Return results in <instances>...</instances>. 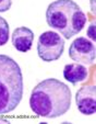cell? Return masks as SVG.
Segmentation results:
<instances>
[{
	"mask_svg": "<svg viewBox=\"0 0 96 124\" xmlns=\"http://www.w3.org/2000/svg\"><path fill=\"white\" fill-rule=\"evenodd\" d=\"M77 108L82 114L92 115L96 110L95 86H84L80 88L75 94Z\"/></svg>",
	"mask_w": 96,
	"mask_h": 124,
	"instance_id": "6",
	"label": "cell"
},
{
	"mask_svg": "<svg viewBox=\"0 0 96 124\" xmlns=\"http://www.w3.org/2000/svg\"><path fill=\"white\" fill-rule=\"evenodd\" d=\"M72 93L64 82L48 78L37 84L30 98L31 109L38 116L55 119L66 114L71 107Z\"/></svg>",
	"mask_w": 96,
	"mask_h": 124,
	"instance_id": "1",
	"label": "cell"
},
{
	"mask_svg": "<svg viewBox=\"0 0 96 124\" xmlns=\"http://www.w3.org/2000/svg\"><path fill=\"white\" fill-rule=\"evenodd\" d=\"M23 97V75L19 64L0 54V115L17 109Z\"/></svg>",
	"mask_w": 96,
	"mask_h": 124,
	"instance_id": "3",
	"label": "cell"
},
{
	"mask_svg": "<svg viewBox=\"0 0 96 124\" xmlns=\"http://www.w3.org/2000/svg\"><path fill=\"white\" fill-rule=\"evenodd\" d=\"M12 45L14 48L22 53H26L32 48L34 41V33L26 26H19L12 33Z\"/></svg>",
	"mask_w": 96,
	"mask_h": 124,
	"instance_id": "7",
	"label": "cell"
},
{
	"mask_svg": "<svg viewBox=\"0 0 96 124\" xmlns=\"http://www.w3.org/2000/svg\"><path fill=\"white\" fill-rule=\"evenodd\" d=\"M95 45L86 38L80 36L71 43L69 47V57L79 64L91 65L95 59Z\"/></svg>",
	"mask_w": 96,
	"mask_h": 124,
	"instance_id": "5",
	"label": "cell"
},
{
	"mask_svg": "<svg viewBox=\"0 0 96 124\" xmlns=\"http://www.w3.org/2000/svg\"><path fill=\"white\" fill-rule=\"evenodd\" d=\"M87 35H89L90 38L92 39V40H95V25H94V23L91 25V28H90V30H87Z\"/></svg>",
	"mask_w": 96,
	"mask_h": 124,
	"instance_id": "11",
	"label": "cell"
},
{
	"mask_svg": "<svg viewBox=\"0 0 96 124\" xmlns=\"http://www.w3.org/2000/svg\"><path fill=\"white\" fill-rule=\"evenodd\" d=\"M64 51V40L54 31H46L38 38L37 53L44 62H54L61 57Z\"/></svg>",
	"mask_w": 96,
	"mask_h": 124,
	"instance_id": "4",
	"label": "cell"
},
{
	"mask_svg": "<svg viewBox=\"0 0 96 124\" xmlns=\"http://www.w3.org/2000/svg\"><path fill=\"white\" fill-rule=\"evenodd\" d=\"M12 0H0V12H6L11 8Z\"/></svg>",
	"mask_w": 96,
	"mask_h": 124,
	"instance_id": "10",
	"label": "cell"
},
{
	"mask_svg": "<svg viewBox=\"0 0 96 124\" xmlns=\"http://www.w3.org/2000/svg\"><path fill=\"white\" fill-rule=\"evenodd\" d=\"M8 120H5V119H2V117H0V123H8Z\"/></svg>",
	"mask_w": 96,
	"mask_h": 124,
	"instance_id": "12",
	"label": "cell"
},
{
	"mask_svg": "<svg viewBox=\"0 0 96 124\" xmlns=\"http://www.w3.org/2000/svg\"><path fill=\"white\" fill-rule=\"evenodd\" d=\"M87 69L79 63H72L64 66L63 69V77L67 81L72 85H77L79 82H83L87 78Z\"/></svg>",
	"mask_w": 96,
	"mask_h": 124,
	"instance_id": "8",
	"label": "cell"
},
{
	"mask_svg": "<svg viewBox=\"0 0 96 124\" xmlns=\"http://www.w3.org/2000/svg\"><path fill=\"white\" fill-rule=\"evenodd\" d=\"M47 24L66 40L79 34L86 23V16L73 0H56L46 11Z\"/></svg>",
	"mask_w": 96,
	"mask_h": 124,
	"instance_id": "2",
	"label": "cell"
},
{
	"mask_svg": "<svg viewBox=\"0 0 96 124\" xmlns=\"http://www.w3.org/2000/svg\"><path fill=\"white\" fill-rule=\"evenodd\" d=\"M10 35V26L6 19L0 16V46H3L9 41Z\"/></svg>",
	"mask_w": 96,
	"mask_h": 124,
	"instance_id": "9",
	"label": "cell"
}]
</instances>
